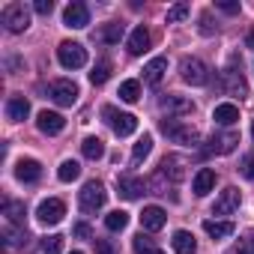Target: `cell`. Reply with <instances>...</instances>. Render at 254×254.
I'll use <instances>...</instances> for the list:
<instances>
[{
    "label": "cell",
    "instance_id": "6da1fadb",
    "mask_svg": "<svg viewBox=\"0 0 254 254\" xmlns=\"http://www.w3.org/2000/svg\"><path fill=\"white\" fill-rule=\"evenodd\" d=\"M105 200H108V191H105V186H102L99 180H90V183L78 191V203H81V209H84L87 215L99 212V209L105 206Z\"/></svg>",
    "mask_w": 254,
    "mask_h": 254
},
{
    "label": "cell",
    "instance_id": "7a4b0ae2",
    "mask_svg": "<svg viewBox=\"0 0 254 254\" xmlns=\"http://www.w3.org/2000/svg\"><path fill=\"white\" fill-rule=\"evenodd\" d=\"M102 117L111 123V129H114L117 138H129V135H135V129H138V117H135V114H120V111L111 108V105L102 108Z\"/></svg>",
    "mask_w": 254,
    "mask_h": 254
},
{
    "label": "cell",
    "instance_id": "3957f363",
    "mask_svg": "<svg viewBox=\"0 0 254 254\" xmlns=\"http://www.w3.org/2000/svg\"><path fill=\"white\" fill-rule=\"evenodd\" d=\"M0 21L9 33H24L30 27V9L24 3H6L3 12H0Z\"/></svg>",
    "mask_w": 254,
    "mask_h": 254
},
{
    "label": "cell",
    "instance_id": "277c9868",
    "mask_svg": "<svg viewBox=\"0 0 254 254\" xmlns=\"http://www.w3.org/2000/svg\"><path fill=\"white\" fill-rule=\"evenodd\" d=\"M57 60H60L63 69H81V66H87V48L81 42L66 39V42L57 45Z\"/></svg>",
    "mask_w": 254,
    "mask_h": 254
},
{
    "label": "cell",
    "instance_id": "5b68a950",
    "mask_svg": "<svg viewBox=\"0 0 254 254\" xmlns=\"http://www.w3.org/2000/svg\"><path fill=\"white\" fill-rule=\"evenodd\" d=\"M162 132H165L174 144H186V147L197 144V129H194V126H186V123H180V120H174V117L162 120Z\"/></svg>",
    "mask_w": 254,
    "mask_h": 254
},
{
    "label": "cell",
    "instance_id": "8992f818",
    "mask_svg": "<svg viewBox=\"0 0 254 254\" xmlns=\"http://www.w3.org/2000/svg\"><path fill=\"white\" fill-rule=\"evenodd\" d=\"M180 75H183V81L191 84V87H203V84L209 81V69H206V63L197 60V57H183Z\"/></svg>",
    "mask_w": 254,
    "mask_h": 254
},
{
    "label": "cell",
    "instance_id": "52a82bcc",
    "mask_svg": "<svg viewBox=\"0 0 254 254\" xmlns=\"http://www.w3.org/2000/svg\"><path fill=\"white\" fill-rule=\"evenodd\" d=\"M48 96H51L60 108H72V105L78 102V84L69 81V78L51 81V84H48Z\"/></svg>",
    "mask_w": 254,
    "mask_h": 254
},
{
    "label": "cell",
    "instance_id": "ba28073f",
    "mask_svg": "<svg viewBox=\"0 0 254 254\" xmlns=\"http://www.w3.org/2000/svg\"><path fill=\"white\" fill-rule=\"evenodd\" d=\"M63 215H66V203H63L60 197H48V200H42L39 209H36V218H39L42 224H60Z\"/></svg>",
    "mask_w": 254,
    "mask_h": 254
},
{
    "label": "cell",
    "instance_id": "9c48e42d",
    "mask_svg": "<svg viewBox=\"0 0 254 254\" xmlns=\"http://www.w3.org/2000/svg\"><path fill=\"white\" fill-rule=\"evenodd\" d=\"M63 24L69 27V30H84L87 24H90V9H87V3H69L66 9H63Z\"/></svg>",
    "mask_w": 254,
    "mask_h": 254
},
{
    "label": "cell",
    "instance_id": "30bf717a",
    "mask_svg": "<svg viewBox=\"0 0 254 254\" xmlns=\"http://www.w3.org/2000/svg\"><path fill=\"white\" fill-rule=\"evenodd\" d=\"M36 126H39L42 135H60V132L66 129V120H63V114H57V111H39Z\"/></svg>",
    "mask_w": 254,
    "mask_h": 254
},
{
    "label": "cell",
    "instance_id": "8fae6325",
    "mask_svg": "<svg viewBox=\"0 0 254 254\" xmlns=\"http://www.w3.org/2000/svg\"><path fill=\"white\" fill-rule=\"evenodd\" d=\"M239 189H233V186H227L221 194H218V200H215V206H212V215H230V212H236L239 209Z\"/></svg>",
    "mask_w": 254,
    "mask_h": 254
},
{
    "label": "cell",
    "instance_id": "7c38bea8",
    "mask_svg": "<svg viewBox=\"0 0 254 254\" xmlns=\"http://www.w3.org/2000/svg\"><path fill=\"white\" fill-rule=\"evenodd\" d=\"M117 189L126 200H138L144 191H147V183L138 180V177H117Z\"/></svg>",
    "mask_w": 254,
    "mask_h": 254
},
{
    "label": "cell",
    "instance_id": "4fadbf2b",
    "mask_svg": "<svg viewBox=\"0 0 254 254\" xmlns=\"http://www.w3.org/2000/svg\"><path fill=\"white\" fill-rule=\"evenodd\" d=\"M236 144H239V135H236V132L212 135V138H209V147H206L203 153H218V156H224V153H233V150H236Z\"/></svg>",
    "mask_w": 254,
    "mask_h": 254
},
{
    "label": "cell",
    "instance_id": "5bb4252c",
    "mask_svg": "<svg viewBox=\"0 0 254 254\" xmlns=\"http://www.w3.org/2000/svg\"><path fill=\"white\" fill-rule=\"evenodd\" d=\"M159 108H162L165 114H191V111H194L191 99H186V96H177V93H171V96H162Z\"/></svg>",
    "mask_w": 254,
    "mask_h": 254
},
{
    "label": "cell",
    "instance_id": "9a60e30c",
    "mask_svg": "<svg viewBox=\"0 0 254 254\" xmlns=\"http://www.w3.org/2000/svg\"><path fill=\"white\" fill-rule=\"evenodd\" d=\"M212 189H215V171H212V168H200V171L194 174V180H191V191H194L197 197H206Z\"/></svg>",
    "mask_w": 254,
    "mask_h": 254
},
{
    "label": "cell",
    "instance_id": "2e32d148",
    "mask_svg": "<svg viewBox=\"0 0 254 254\" xmlns=\"http://www.w3.org/2000/svg\"><path fill=\"white\" fill-rule=\"evenodd\" d=\"M165 221H168V212H165L162 206H144V212H141V224H144V230L156 233V230L165 227Z\"/></svg>",
    "mask_w": 254,
    "mask_h": 254
},
{
    "label": "cell",
    "instance_id": "e0dca14e",
    "mask_svg": "<svg viewBox=\"0 0 254 254\" xmlns=\"http://www.w3.org/2000/svg\"><path fill=\"white\" fill-rule=\"evenodd\" d=\"M6 117H9L12 123H24V120L30 117V102H27L24 96H9V102H6Z\"/></svg>",
    "mask_w": 254,
    "mask_h": 254
},
{
    "label": "cell",
    "instance_id": "ac0fdd59",
    "mask_svg": "<svg viewBox=\"0 0 254 254\" xmlns=\"http://www.w3.org/2000/svg\"><path fill=\"white\" fill-rule=\"evenodd\" d=\"M126 48H129V54H144L147 48H150V30L141 24V27H135L132 33H129V42H126Z\"/></svg>",
    "mask_w": 254,
    "mask_h": 254
},
{
    "label": "cell",
    "instance_id": "d6986e66",
    "mask_svg": "<svg viewBox=\"0 0 254 254\" xmlns=\"http://www.w3.org/2000/svg\"><path fill=\"white\" fill-rule=\"evenodd\" d=\"M15 177H18L21 183H36V180L42 177V165H39L36 159H21V162L15 165Z\"/></svg>",
    "mask_w": 254,
    "mask_h": 254
},
{
    "label": "cell",
    "instance_id": "ffe728a7",
    "mask_svg": "<svg viewBox=\"0 0 254 254\" xmlns=\"http://www.w3.org/2000/svg\"><path fill=\"white\" fill-rule=\"evenodd\" d=\"M165 72H168V57H153V60L144 66V81L156 87V84L165 78Z\"/></svg>",
    "mask_w": 254,
    "mask_h": 254
},
{
    "label": "cell",
    "instance_id": "44dd1931",
    "mask_svg": "<svg viewBox=\"0 0 254 254\" xmlns=\"http://www.w3.org/2000/svg\"><path fill=\"white\" fill-rule=\"evenodd\" d=\"M224 78H227V93H233V96H245V78H242V72L236 69V57L230 60Z\"/></svg>",
    "mask_w": 254,
    "mask_h": 254
},
{
    "label": "cell",
    "instance_id": "7402d4cb",
    "mask_svg": "<svg viewBox=\"0 0 254 254\" xmlns=\"http://www.w3.org/2000/svg\"><path fill=\"white\" fill-rule=\"evenodd\" d=\"M212 120H215L218 126H233V123L239 120V108H236L233 102H224V105H215V111H212Z\"/></svg>",
    "mask_w": 254,
    "mask_h": 254
},
{
    "label": "cell",
    "instance_id": "603a6c76",
    "mask_svg": "<svg viewBox=\"0 0 254 254\" xmlns=\"http://www.w3.org/2000/svg\"><path fill=\"white\" fill-rule=\"evenodd\" d=\"M203 230H206L212 239H227V236H233L236 224H233V221H215V218H206V221H203Z\"/></svg>",
    "mask_w": 254,
    "mask_h": 254
},
{
    "label": "cell",
    "instance_id": "cb8c5ba5",
    "mask_svg": "<svg viewBox=\"0 0 254 254\" xmlns=\"http://www.w3.org/2000/svg\"><path fill=\"white\" fill-rule=\"evenodd\" d=\"M171 245H174L177 254H194L197 251V242H194V236L189 230H177L174 239H171Z\"/></svg>",
    "mask_w": 254,
    "mask_h": 254
},
{
    "label": "cell",
    "instance_id": "d4e9b609",
    "mask_svg": "<svg viewBox=\"0 0 254 254\" xmlns=\"http://www.w3.org/2000/svg\"><path fill=\"white\" fill-rule=\"evenodd\" d=\"M81 153H84V159H90V162L102 159V156H105V144H102V138H96V135L84 138V141H81Z\"/></svg>",
    "mask_w": 254,
    "mask_h": 254
},
{
    "label": "cell",
    "instance_id": "484cf974",
    "mask_svg": "<svg viewBox=\"0 0 254 254\" xmlns=\"http://www.w3.org/2000/svg\"><path fill=\"white\" fill-rule=\"evenodd\" d=\"M3 215H6V221L9 224H15V227H24V203H18V200H3Z\"/></svg>",
    "mask_w": 254,
    "mask_h": 254
},
{
    "label": "cell",
    "instance_id": "4316f807",
    "mask_svg": "<svg viewBox=\"0 0 254 254\" xmlns=\"http://www.w3.org/2000/svg\"><path fill=\"white\" fill-rule=\"evenodd\" d=\"M105 227L114 230V233L126 230V227H129V212H126V209H114V212H108V215H105Z\"/></svg>",
    "mask_w": 254,
    "mask_h": 254
},
{
    "label": "cell",
    "instance_id": "83f0119b",
    "mask_svg": "<svg viewBox=\"0 0 254 254\" xmlns=\"http://www.w3.org/2000/svg\"><path fill=\"white\" fill-rule=\"evenodd\" d=\"M180 165H183V162H180L177 156H165V159H162L159 174H162V177H171V180L177 183V180H183V168H180Z\"/></svg>",
    "mask_w": 254,
    "mask_h": 254
},
{
    "label": "cell",
    "instance_id": "f1b7e54d",
    "mask_svg": "<svg viewBox=\"0 0 254 254\" xmlns=\"http://www.w3.org/2000/svg\"><path fill=\"white\" fill-rule=\"evenodd\" d=\"M120 99L129 102V105L138 102V99H141V81H135V78H132V81H123V84H120Z\"/></svg>",
    "mask_w": 254,
    "mask_h": 254
},
{
    "label": "cell",
    "instance_id": "f546056e",
    "mask_svg": "<svg viewBox=\"0 0 254 254\" xmlns=\"http://www.w3.org/2000/svg\"><path fill=\"white\" fill-rule=\"evenodd\" d=\"M150 153H153V138H150V135H144V138L132 147V165H141Z\"/></svg>",
    "mask_w": 254,
    "mask_h": 254
},
{
    "label": "cell",
    "instance_id": "4dcf8cb0",
    "mask_svg": "<svg viewBox=\"0 0 254 254\" xmlns=\"http://www.w3.org/2000/svg\"><path fill=\"white\" fill-rule=\"evenodd\" d=\"M78 177H81V165L72 162V159H66V162L60 165V171H57V180H60V183H75Z\"/></svg>",
    "mask_w": 254,
    "mask_h": 254
},
{
    "label": "cell",
    "instance_id": "1f68e13d",
    "mask_svg": "<svg viewBox=\"0 0 254 254\" xmlns=\"http://www.w3.org/2000/svg\"><path fill=\"white\" fill-rule=\"evenodd\" d=\"M108 78H111V63H108V60H99V63L93 66V72H90V84L99 87V84H105Z\"/></svg>",
    "mask_w": 254,
    "mask_h": 254
},
{
    "label": "cell",
    "instance_id": "d6a6232c",
    "mask_svg": "<svg viewBox=\"0 0 254 254\" xmlns=\"http://www.w3.org/2000/svg\"><path fill=\"white\" fill-rule=\"evenodd\" d=\"M123 30H126V27L114 21V24H105V30H102L99 36H102V42H108V45H117V42L123 39Z\"/></svg>",
    "mask_w": 254,
    "mask_h": 254
},
{
    "label": "cell",
    "instance_id": "836d02e7",
    "mask_svg": "<svg viewBox=\"0 0 254 254\" xmlns=\"http://www.w3.org/2000/svg\"><path fill=\"white\" fill-rule=\"evenodd\" d=\"M3 236H6V245H21V242H27V230H24V227H15V224H6Z\"/></svg>",
    "mask_w": 254,
    "mask_h": 254
},
{
    "label": "cell",
    "instance_id": "e575fe53",
    "mask_svg": "<svg viewBox=\"0 0 254 254\" xmlns=\"http://www.w3.org/2000/svg\"><path fill=\"white\" fill-rule=\"evenodd\" d=\"M42 251H45V254H60V251H63V236H60V233L45 236V239H42Z\"/></svg>",
    "mask_w": 254,
    "mask_h": 254
},
{
    "label": "cell",
    "instance_id": "d590c367",
    "mask_svg": "<svg viewBox=\"0 0 254 254\" xmlns=\"http://www.w3.org/2000/svg\"><path fill=\"white\" fill-rule=\"evenodd\" d=\"M135 254H165V251H162V248H156V245L141 233V236H135Z\"/></svg>",
    "mask_w": 254,
    "mask_h": 254
},
{
    "label": "cell",
    "instance_id": "8d00e7d4",
    "mask_svg": "<svg viewBox=\"0 0 254 254\" xmlns=\"http://www.w3.org/2000/svg\"><path fill=\"white\" fill-rule=\"evenodd\" d=\"M189 12H191L189 3H177V6H171V9H168V24H177V21L189 18Z\"/></svg>",
    "mask_w": 254,
    "mask_h": 254
},
{
    "label": "cell",
    "instance_id": "74e56055",
    "mask_svg": "<svg viewBox=\"0 0 254 254\" xmlns=\"http://www.w3.org/2000/svg\"><path fill=\"white\" fill-rule=\"evenodd\" d=\"M230 254H254V230H251L245 239H239V245H236Z\"/></svg>",
    "mask_w": 254,
    "mask_h": 254
},
{
    "label": "cell",
    "instance_id": "f35d334b",
    "mask_svg": "<svg viewBox=\"0 0 254 254\" xmlns=\"http://www.w3.org/2000/svg\"><path fill=\"white\" fill-rule=\"evenodd\" d=\"M72 233H75L78 239H93V230H90V224H84V221H78V224L72 227Z\"/></svg>",
    "mask_w": 254,
    "mask_h": 254
},
{
    "label": "cell",
    "instance_id": "ab89813d",
    "mask_svg": "<svg viewBox=\"0 0 254 254\" xmlns=\"http://www.w3.org/2000/svg\"><path fill=\"white\" fill-rule=\"evenodd\" d=\"M33 9H36L39 15H51V9H54V3H51V0H36V3H33Z\"/></svg>",
    "mask_w": 254,
    "mask_h": 254
},
{
    "label": "cell",
    "instance_id": "60d3db41",
    "mask_svg": "<svg viewBox=\"0 0 254 254\" xmlns=\"http://www.w3.org/2000/svg\"><path fill=\"white\" fill-rule=\"evenodd\" d=\"M96 242V254H114V245L108 239H93Z\"/></svg>",
    "mask_w": 254,
    "mask_h": 254
},
{
    "label": "cell",
    "instance_id": "b9f144b4",
    "mask_svg": "<svg viewBox=\"0 0 254 254\" xmlns=\"http://www.w3.org/2000/svg\"><path fill=\"white\" fill-rule=\"evenodd\" d=\"M218 9L227 12V15H236V12H239V3H218Z\"/></svg>",
    "mask_w": 254,
    "mask_h": 254
},
{
    "label": "cell",
    "instance_id": "7bdbcfd3",
    "mask_svg": "<svg viewBox=\"0 0 254 254\" xmlns=\"http://www.w3.org/2000/svg\"><path fill=\"white\" fill-rule=\"evenodd\" d=\"M200 30H203V33H212V30H215V27H212V21H209V15H203V18H200Z\"/></svg>",
    "mask_w": 254,
    "mask_h": 254
},
{
    "label": "cell",
    "instance_id": "ee69618b",
    "mask_svg": "<svg viewBox=\"0 0 254 254\" xmlns=\"http://www.w3.org/2000/svg\"><path fill=\"white\" fill-rule=\"evenodd\" d=\"M242 174H245L248 180H254V159H248V162H245V168H242Z\"/></svg>",
    "mask_w": 254,
    "mask_h": 254
},
{
    "label": "cell",
    "instance_id": "f6af8a7d",
    "mask_svg": "<svg viewBox=\"0 0 254 254\" xmlns=\"http://www.w3.org/2000/svg\"><path fill=\"white\" fill-rule=\"evenodd\" d=\"M251 138H254V123H251Z\"/></svg>",
    "mask_w": 254,
    "mask_h": 254
},
{
    "label": "cell",
    "instance_id": "bcb514c9",
    "mask_svg": "<svg viewBox=\"0 0 254 254\" xmlns=\"http://www.w3.org/2000/svg\"><path fill=\"white\" fill-rule=\"evenodd\" d=\"M72 254H84V251H72Z\"/></svg>",
    "mask_w": 254,
    "mask_h": 254
}]
</instances>
